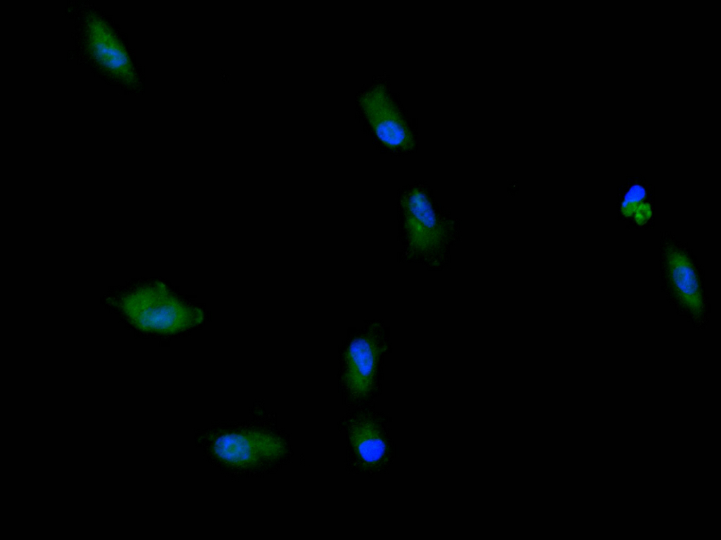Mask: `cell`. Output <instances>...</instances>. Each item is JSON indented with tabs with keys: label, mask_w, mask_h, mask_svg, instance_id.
Returning a JSON list of instances; mask_svg holds the SVG:
<instances>
[{
	"label": "cell",
	"mask_w": 721,
	"mask_h": 540,
	"mask_svg": "<svg viewBox=\"0 0 721 540\" xmlns=\"http://www.w3.org/2000/svg\"><path fill=\"white\" fill-rule=\"evenodd\" d=\"M120 304L131 323L144 331L175 333L198 326L203 320L200 309L180 302L161 283L125 295Z\"/></svg>",
	"instance_id": "obj_1"
},
{
	"label": "cell",
	"mask_w": 721,
	"mask_h": 540,
	"mask_svg": "<svg viewBox=\"0 0 721 540\" xmlns=\"http://www.w3.org/2000/svg\"><path fill=\"white\" fill-rule=\"evenodd\" d=\"M386 349L384 328L379 322L349 341L343 354L342 378L351 396L363 398L371 392Z\"/></svg>",
	"instance_id": "obj_2"
},
{
	"label": "cell",
	"mask_w": 721,
	"mask_h": 540,
	"mask_svg": "<svg viewBox=\"0 0 721 540\" xmlns=\"http://www.w3.org/2000/svg\"><path fill=\"white\" fill-rule=\"evenodd\" d=\"M399 203L412 254L427 255L439 250L446 240V230L426 190L411 186L401 194Z\"/></svg>",
	"instance_id": "obj_3"
},
{
	"label": "cell",
	"mask_w": 721,
	"mask_h": 540,
	"mask_svg": "<svg viewBox=\"0 0 721 540\" xmlns=\"http://www.w3.org/2000/svg\"><path fill=\"white\" fill-rule=\"evenodd\" d=\"M360 102L375 134L387 148L401 152L411 149L413 135L382 86H372Z\"/></svg>",
	"instance_id": "obj_4"
},
{
	"label": "cell",
	"mask_w": 721,
	"mask_h": 540,
	"mask_svg": "<svg viewBox=\"0 0 721 540\" xmlns=\"http://www.w3.org/2000/svg\"><path fill=\"white\" fill-rule=\"evenodd\" d=\"M87 28L90 50L96 60L119 80L134 84L135 75L129 56L108 25L96 15H91Z\"/></svg>",
	"instance_id": "obj_5"
},
{
	"label": "cell",
	"mask_w": 721,
	"mask_h": 540,
	"mask_svg": "<svg viewBox=\"0 0 721 540\" xmlns=\"http://www.w3.org/2000/svg\"><path fill=\"white\" fill-rule=\"evenodd\" d=\"M670 282L678 299L691 313L702 314L703 301L698 278L686 255L678 249H670L666 255Z\"/></svg>",
	"instance_id": "obj_6"
},
{
	"label": "cell",
	"mask_w": 721,
	"mask_h": 540,
	"mask_svg": "<svg viewBox=\"0 0 721 540\" xmlns=\"http://www.w3.org/2000/svg\"><path fill=\"white\" fill-rule=\"evenodd\" d=\"M349 439L360 460L368 467L380 464L387 454V444L377 425L363 417L355 420L349 429Z\"/></svg>",
	"instance_id": "obj_7"
},
{
	"label": "cell",
	"mask_w": 721,
	"mask_h": 540,
	"mask_svg": "<svg viewBox=\"0 0 721 540\" xmlns=\"http://www.w3.org/2000/svg\"><path fill=\"white\" fill-rule=\"evenodd\" d=\"M645 196V190L640 185L632 186L627 193L621 206L622 213L629 217L632 215L637 205Z\"/></svg>",
	"instance_id": "obj_8"
},
{
	"label": "cell",
	"mask_w": 721,
	"mask_h": 540,
	"mask_svg": "<svg viewBox=\"0 0 721 540\" xmlns=\"http://www.w3.org/2000/svg\"><path fill=\"white\" fill-rule=\"evenodd\" d=\"M634 219L638 224L646 223L651 216V207L648 203H639L634 211Z\"/></svg>",
	"instance_id": "obj_9"
}]
</instances>
